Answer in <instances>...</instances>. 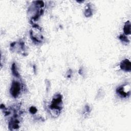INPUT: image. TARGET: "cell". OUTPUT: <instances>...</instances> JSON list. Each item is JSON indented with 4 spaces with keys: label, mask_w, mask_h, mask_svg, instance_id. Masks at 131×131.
<instances>
[{
    "label": "cell",
    "mask_w": 131,
    "mask_h": 131,
    "mask_svg": "<svg viewBox=\"0 0 131 131\" xmlns=\"http://www.w3.org/2000/svg\"><path fill=\"white\" fill-rule=\"evenodd\" d=\"M62 103V96L60 94H56L53 98L52 103L50 105V108L52 110H57L60 111L61 108L60 105Z\"/></svg>",
    "instance_id": "obj_1"
},
{
    "label": "cell",
    "mask_w": 131,
    "mask_h": 131,
    "mask_svg": "<svg viewBox=\"0 0 131 131\" xmlns=\"http://www.w3.org/2000/svg\"><path fill=\"white\" fill-rule=\"evenodd\" d=\"M21 91L20 84L16 81H13L10 89V94L13 97H17Z\"/></svg>",
    "instance_id": "obj_2"
},
{
    "label": "cell",
    "mask_w": 131,
    "mask_h": 131,
    "mask_svg": "<svg viewBox=\"0 0 131 131\" xmlns=\"http://www.w3.org/2000/svg\"><path fill=\"white\" fill-rule=\"evenodd\" d=\"M120 67L121 70L126 72H129L131 70V63L130 61L125 59L122 60L120 64Z\"/></svg>",
    "instance_id": "obj_3"
},
{
    "label": "cell",
    "mask_w": 131,
    "mask_h": 131,
    "mask_svg": "<svg viewBox=\"0 0 131 131\" xmlns=\"http://www.w3.org/2000/svg\"><path fill=\"white\" fill-rule=\"evenodd\" d=\"M123 31L125 35H129L130 34V23L129 21H127L124 26Z\"/></svg>",
    "instance_id": "obj_4"
},
{
    "label": "cell",
    "mask_w": 131,
    "mask_h": 131,
    "mask_svg": "<svg viewBox=\"0 0 131 131\" xmlns=\"http://www.w3.org/2000/svg\"><path fill=\"white\" fill-rule=\"evenodd\" d=\"M116 91L118 94H119L120 96H121L122 97H126L128 96H128L129 95V93L127 94L124 91L123 88L122 87H119L118 88H117Z\"/></svg>",
    "instance_id": "obj_5"
},
{
    "label": "cell",
    "mask_w": 131,
    "mask_h": 131,
    "mask_svg": "<svg viewBox=\"0 0 131 131\" xmlns=\"http://www.w3.org/2000/svg\"><path fill=\"white\" fill-rule=\"evenodd\" d=\"M12 72L13 73V75H14L16 77H19L20 75L17 71V69H16V66L15 63H13L12 66Z\"/></svg>",
    "instance_id": "obj_6"
},
{
    "label": "cell",
    "mask_w": 131,
    "mask_h": 131,
    "mask_svg": "<svg viewBox=\"0 0 131 131\" xmlns=\"http://www.w3.org/2000/svg\"><path fill=\"white\" fill-rule=\"evenodd\" d=\"M119 39L122 41V42H129V40H128L127 38L124 35H120L119 36Z\"/></svg>",
    "instance_id": "obj_7"
},
{
    "label": "cell",
    "mask_w": 131,
    "mask_h": 131,
    "mask_svg": "<svg viewBox=\"0 0 131 131\" xmlns=\"http://www.w3.org/2000/svg\"><path fill=\"white\" fill-rule=\"evenodd\" d=\"M29 111H30V113H31V114H36V113H37V108H36V107H31L30 108Z\"/></svg>",
    "instance_id": "obj_8"
}]
</instances>
